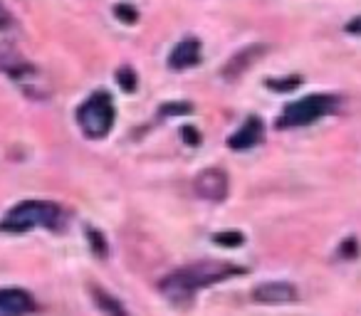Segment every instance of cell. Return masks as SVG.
Here are the masks:
<instances>
[{"label": "cell", "mask_w": 361, "mask_h": 316, "mask_svg": "<svg viewBox=\"0 0 361 316\" xmlns=\"http://www.w3.org/2000/svg\"><path fill=\"white\" fill-rule=\"evenodd\" d=\"M92 294H94L97 306H99V309L104 311L106 316H129L124 306L116 301V296H111L109 291H104L102 286H94V289H92Z\"/></svg>", "instance_id": "cell-12"}, {"label": "cell", "mask_w": 361, "mask_h": 316, "mask_svg": "<svg viewBox=\"0 0 361 316\" xmlns=\"http://www.w3.org/2000/svg\"><path fill=\"white\" fill-rule=\"evenodd\" d=\"M60 222V208L50 201H23L11 208L3 227L13 232H25L32 227H55Z\"/></svg>", "instance_id": "cell-2"}, {"label": "cell", "mask_w": 361, "mask_h": 316, "mask_svg": "<svg viewBox=\"0 0 361 316\" xmlns=\"http://www.w3.org/2000/svg\"><path fill=\"white\" fill-rule=\"evenodd\" d=\"M0 311L8 316H25L35 311V299L30 296V291L8 286V289H0Z\"/></svg>", "instance_id": "cell-6"}, {"label": "cell", "mask_w": 361, "mask_h": 316, "mask_svg": "<svg viewBox=\"0 0 361 316\" xmlns=\"http://www.w3.org/2000/svg\"><path fill=\"white\" fill-rule=\"evenodd\" d=\"M193 191H196V196L203 198V201H211V203L226 201V196H228L226 171H221V168H206V171H201L196 176V181H193Z\"/></svg>", "instance_id": "cell-5"}, {"label": "cell", "mask_w": 361, "mask_h": 316, "mask_svg": "<svg viewBox=\"0 0 361 316\" xmlns=\"http://www.w3.org/2000/svg\"><path fill=\"white\" fill-rule=\"evenodd\" d=\"M336 106V99L329 94H312L305 99H297L292 104H287V109L282 111L280 126H307L312 121L322 119V116L331 114Z\"/></svg>", "instance_id": "cell-4"}, {"label": "cell", "mask_w": 361, "mask_h": 316, "mask_svg": "<svg viewBox=\"0 0 361 316\" xmlns=\"http://www.w3.org/2000/svg\"><path fill=\"white\" fill-rule=\"evenodd\" d=\"M164 116H171V114H191V104H166L161 109Z\"/></svg>", "instance_id": "cell-16"}, {"label": "cell", "mask_w": 361, "mask_h": 316, "mask_svg": "<svg viewBox=\"0 0 361 316\" xmlns=\"http://www.w3.org/2000/svg\"><path fill=\"white\" fill-rule=\"evenodd\" d=\"M252 299L257 304H287L297 299V289L287 282H265L252 289Z\"/></svg>", "instance_id": "cell-7"}, {"label": "cell", "mask_w": 361, "mask_h": 316, "mask_svg": "<svg viewBox=\"0 0 361 316\" xmlns=\"http://www.w3.org/2000/svg\"><path fill=\"white\" fill-rule=\"evenodd\" d=\"M213 242L223 247H238L243 245V235L240 232H218V235H213Z\"/></svg>", "instance_id": "cell-14"}, {"label": "cell", "mask_w": 361, "mask_h": 316, "mask_svg": "<svg viewBox=\"0 0 361 316\" xmlns=\"http://www.w3.org/2000/svg\"><path fill=\"white\" fill-rule=\"evenodd\" d=\"M114 15L119 18L121 23H126V25H131V23L139 20V13H136L134 8H129V6H116L114 8Z\"/></svg>", "instance_id": "cell-15"}, {"label": "cell", "mask_w": 361, "mask_h": 316, "mask_svg": "<svg viewBox=\"0 0 361 316\" xmlns=\"http://www.w3.org/2000/svg\"><path fill=\"white\" fill-rule=\"evenodd\" d=\"M13 27V15L3 3H0V30H11Z\"/></svg>", "instance_id": "cell-17"}, {"label": "cell", "mask_w": 361, "mask_h": 316, "mask_svg": "<svg viewBox=\"0 0 361 316\" xmlns=\"http://www.w3.org/2000/svg\"><path fill=\"white\" fill-rule=\"evenodd\" d=\"M265 52H267V45H262V42L260 45H250V47H245V50L235 52V55L228 60V65L223 67V77H226V80H238V77H240L247 67L255 65Z\"/></svg>", "instance_id": "cell-9"}, {"label": "cell", "mask_w": 361, "mask_h": 316, "mask_svg": "<svg viewBox=\"0 0 361 316\" xmlns=\"http://www.w3.org/2000/svg\"><path fill=\"white\" fill-rule=\"evenodd\" d=\"M262 134H265V126H262V121L257 119V116H250V119H247L245 124H243L240 129L231 136L228 146H231V148H235V151L252 148V146H257L262 141Z\"/></svg>", "instance_id": "cell-11"}, {"label": "cell", "mask_w": 361, "mask_h": 316, "mask_svg": "<svg viewBox=\"0 0 361 316\" xmlns=\"http://www.w3.org/2000/svg\"><path fill=\"white\" fill-rule=\"evenodd\" d=\"M346 30H349V32H356V35H361V15H359V18H354V20H351L349 25H346Z\"/></svg>", "instance_id": "cell-20"}, {"label": "cell", "mask_w": 361, "mask_h": 316, "mask_svg": "<svg viewBox=\"0 0 361 316\" xmlns=\"http://www.w3.org/2000/svg\"><path fill=\"white\" fill-rule=\"evenodd\" d=\"M0 72H6L13 80H25V77L35 75V67L11 45H0Z\"/></svg>", "instance_id": "cell-8"}, {"label": "cell", "mask_w": 361, "mask_h": 316, "mask_svg": "<svg viewBox=\"0 0 361 316\" xmlns=\"http://www.w3.org/2000/svg\"><path fill=\"white\" fill-rule=\"evenodd\" d=\"M114 104H111L106 91L92 94L77 111V121H80L85 136H90V139H104L114 126Z\"/></svg>", "instance_id": "cell-3"}, {"label": "cell", "mask_w": 361, "mask_h": 316, "mask_svg": "<svg viewBox=\"0 0 361 316\" xmlns=\"http://www.w3.org/2000/svg\"><path fill=\"white\" fill-rule=\"evenodd\" d=\"M116 82H119V87L124 91H134L136 89V75L129 70V67H121V70H116Z\"/></svg>", "instance_id": "cell-13"}, {"label": "cell", "mask_w": 361, "mask_h": 316, "mask_svg": "<svg viewBox=\"0 0 361 316\" xmlns=\"http://www.w3.org/2000/svg\"><path fill=\"white\" fill-rule=\"evenodd\" d=\"M245 272L243 267L228 265V262H196V265H186L180 270L171 272L169 277L159 282V289L164 291L169 299L173 301H186L191 299L196 291L206 289V286L216 284V282H223L233 274H240Z\"/></svg>", "instance_id": "cell-1"}, {"label": "cell", "mask_w": 361, "mask_h": 316, "mask_svg": "<svg viewBox=\"0 0 361 316\" xmlns=\"http://www.w3.org/2000/svg\"><path fill=\"white\" fill-rule=\"evenodd\" d=\"M297 84H300V80H297V77H290V82H267V87H272V89H280V91L292 89V87H297Z\"/></svg>", "instance_id": "cell-18"}, {"label": "cell", "mask_w": 361, "mask_h": 316, "mask_svg": "<svg viewBox=\"0 0 361 316\" xmlns=\"http://www.w3.org/2000/svg\"><path fill=\"white\" fill-rule=\"evenodd\" d=\"M180 134L186 136V144H191V146H198V144H201V136H198V131H193L191 126H186V129L180 131Z\"/></svg>", "instance_id": "cell-19"}, {"label": "cell", "mask_w": 361, "mask_h": 316, "mask_svg": "<svg viewBox=\"0 0 361 316\" xmlns=\"http://www.w3.org/2000/svg\"><path fill=\"white\" fill-rule=\"evenodd\" d=\"M198 60H201V42L193 40V37H186L171 50L169 67L171 70H188V67L198 65Z\"/></svg>", "instance_id": "cell-10"}]
</instances>
